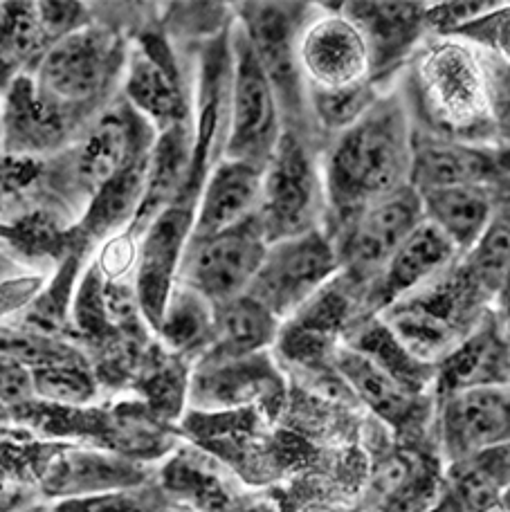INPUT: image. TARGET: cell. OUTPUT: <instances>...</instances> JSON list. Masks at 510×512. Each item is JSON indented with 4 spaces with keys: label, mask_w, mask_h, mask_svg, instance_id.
Segmentation results:
<instances>
[{
    "label": "cell",
    "mask_w": 510,
    "mask_h": 512,
    "mask_svg": "<svg viewBox=\"0 0 510 512\" xmlns=\"http://www.w3.org/2000/svg\"><path fill=\"white\" fill-rule=\"evenodd\" d=\"M414 115L403 88L380 95L371 111L322 149L324 230L333 234L364 207L409 185Z\"/></svg>",
    "instance_id": "obj_1"
},
{
    "label": "cell",
    "mask_w": 510,
    "mask_h": 512,
    "mask_svg": "<svg viewBox=\"0 0 510 512\" xmlns=\"http://www.w3.org/2000/svg\"><path fill=\"white\" fill-rule=\"evenodd\" d=\"M414 124L450 140L490 144L497 133L493 54L457 34H430L407 63Z\"/></svg>",
    "instance_id": "obj_2"
},
{
    "label": "cell",
    "mask_w": 510,
    "mask_h": 512,
    "mask_svg": "<svg viewBox=\"0 0 510 512\" xmlns=\"http://www.w3.org/2000/svg\"><path fill=\"white\" fill-rule=\"evenodd\" d=\"M156 135L129 106H115L99 113L66 151L45 160L52 171H45L43 164V176L63 191L61 200L66 205H79L84 216L99 191L133 164L149 158Z\"/></svg>",
    "instance_id": "obj_3"
},
{
    "label": "cell",
    "mask_w": 510,
    "mask_h": 512,
    "mask_svg": "<svg viewBox=\"0 0 510 512\" xmlns=\"http://www.w3.org/2000/svg\"><path fill=\"white\" fill-rule=\"evenodd\" d=\"M126 52L115 30L90 21L45 50L27 72L36 93L90 124V111L104 102L106 90L124 75Z\"/></svg>",
    "instance_id": "obj_4"
},
{
    "label": "cell",
    "mask_w": 510,
    "mask_h": 512,
    "mask_svg": "<svg viewBox=\"0 0 510 512\" xmlns=\"http://www.w3.org/2000/svg\"><path fill=\"white\" fill-rule=\"evenodd\" d=\"M326 205L322 149L317 142L286 128L263 169V191L257 223L268 245L324 230Z\"/></svg>",
    "instance_id": "obj_5"
},
{
    "label": "cell",
    "mask_w": 510,
    "mask_h": 512,
    "mask_svg": "<svg viewBox=\"0 0 510 512\" xmlns=\"http://www.w3.org/2000/svg\"><path fill=\"white\" fill-rule=\"evenodd\" d=\"M286 131L279 97L266 70L254 54L248 36L234 21L230 25V86L221 158L266 169Z\"/></svg>",
    "instance_id": "obj_6"
},
{
    "label": "cell",
    "mask_w": 510,
    "mask_h": 512,
    "mask_svg": "<svg viewBox=\"0 0 510 512\" xmlns=\"http://www.w3.org/2000/svg\"><path fill=\"white\" fill-rule=\"evenodd\" d=\"M234 21L248 36L254 54L279 97L286 128L315 140L308 117L306 84L297 61V39L315 5L304 3H241ZM317 142V140H315Z\"/></svg>",
    "instance_id": "obj_7"
},
{
    "label": "cell",
    "mask_w": 510,
    "mask_h": 512,
    "mask_svg": "<svg viewBox=\"0 0 510 512\" xmlns=\"http://www.w3.org/2000/svg\"><path fill=\"white\" fill-rule=\"evenodd\" d=\"M338 274L340 259L333 239L326 230H313L270 243L245 295L286 324Z\"/></svg>",
    "instance_id": "obj_8"
},
{
    "label": "cell",
    "mask_w": 510,
    "mask_h": 512,
    "mask_svg": "<svg viewBox=\"0 0 510 512\" xmlns=\"http://www.w3.org/2000/svg\"><path fill=\"white\" fill-rule=\"evenodd\" d=\"M421 221V196L412 185L364 207L329 234L338 250L342 277L364 295Z\"/></svg>",
    "instance_id": "obj_9"
},
{
    "label": "cell",
    "mask_w": 510,
    "mask_h": 512,
    "mask_svg": "<svg viewBox=\"0 0 510 512\" xmlns=\"http://www.w3.org/2000/svg\"><path fill=\"white\" fill-rule=\"evenodd\" d=\"M266 250L257 218L230 232L189 239L176 283L198 292L214 308L225 306L250 290Z\"/></svg>",
    "instance_id": "obj_10"
},
{
    "label": "cell",
    "mask_w": 510,
    "mask_h": 512,
    "mask_svg": "<svg viewBox=\"0 0 510 512\" xmlns=\"http://www.w3.org/2000/svg\"><path fill=\"white\" fill-rule=\"evenodd\" d=\"M124 104L156 133L194 122L180 63L158 30H144L129 45L122 75Z\"/></svg>",
    "instance_id": "obj_11"
},
{
    "label": "cell",
    "mask_w": 510,
    "mask_h": 512,
    "mask_svg": "<svg viewBox=\"0 0 510 512\" xmlns=\"http://www.w3.org/2000/svg\"><path fill=\"white\" fill-rule=\"evenodd\" d=\"M306 88L342 90L371 81V52L362 27L340 5H315L297 39Z\"/></svg>",
    "instance_id": "obj_12"
},
{
    "label": "cell",
    "mask_w": 510,
    "mask_h": 512,
    "mask_svg": "<svg viewBox=\"0 0 510 512\" xmlns=\"http://www.w3.org/2000/svg\"><path fill=\"white\" fill-rule=\"evenodd\" d=\"M434 434L439 454L450 465L510 445V384L461 389L436 398Z\"/></svg>",
    "instance_id": "obj_13"
},
{
    "label": "cell",
    "mask_w": 510,
    "mask_h": 512,
    "mask_svg": "<svg viewBox=\"0 0 510 512\" xmlns=\"http://www.w3.org/2000/svg\"><path fill=\"white\" fill-rule=\"evenodd\" d=\"M194 209L196 200L178 198L176 203L162 209L140 236L135 297L151 333H156L167 301L176 288L182 254L191 239Z\"/></svg>",
    "instance_id": "obj_14"
},
{
    "label": "cell",
    "mask_w": 510,
    "mask_h": 512,
    "mask_svg": "<svg viewBox=\"0 0 510 512\" xmlns=\"http://www.w3.org/2000/svg\"><path fill=\"white\" fill-rule=\"evenodd\" d=\"M86 122L36 93L30 75H18L0 95L3 153L50 160L86 131Z\"/></svg>",
    "instance_id": "obj_15"
},
{
    "label": "cell",
    "mask_w": 510,
    "mask_h": 512,
    "mask_svg": "<svg viewBox=\"0 0 510 512\" xmlns=\"http://www.w3.org/2000/svg\"><path fill=\"white\" fill-rule=\"evenodd\" d=\"M151 479L149 465L133 456L93 447L57 445L43 465L39 490L45 497L68 501L140 488L151 483Z\"/></svg>",
    "instance_id": "obj_16"
},
{
    "label": "cell",
    "mask_w": 510,
    "mask_h": 512,
    "mask_svg": "<svg viewBox=\"0 0 510 512\" xmlns=\"http://www.w3.org/2000/svg\"><path fill=\"white\" fill-rule=\"evenodd\" d=\"M333 369L338 371L358 405L367 407L403 441L425 432L430 423L434 425L436 398L416 396L360 351L340 344L333 355Z\"/></svg>",
    "instance_id": "obj_17"
},
{
    "label": "cell",
    "mask_w": 510,
    "mask_h": 512,
    "mask_svg": "<svg viewBox=\"0 0 510 512\" xmlns=\"http://www.w3.org/2000/svg\"><path fill=\"white\" fill-rule=\"evenodd\" d=\"M409 185L418 194L450 187H488L504 191L502 158L493 144L450 140L414 124Z\"/></svg>",
    "instance_id": "obj_18"
},
{
    "label": "cell",
    "mask_w": 510,
    "mask_h": 512,
    "mask_svg": "<svg viewBox=\"0 0 510 512\" xmlns=\"http://www.w3.org/2000/svg\"><path fill=\"white\" fill-rule=\"evenodd\" d=\"M284 380L268 353L239 360H198L191 367L187 402L194 411H239L257 402H277ZM279 405V402H277Z\"/></svg>",
    "instance_id": "obj_19"
},
{
    "label": "cell",
    "mask_w": 510,
    "mask_h": 512,
    "mask_svg": "<svg viewBox=\"0 0 510 512\" xmlns=\"http://www.w3.org/2000/svg\"><path fill=\"white\" fill-rule=\"evenodd\" d=\"M461 259L448 236L425 218L382 268L380 277L364 292V313L378 315L414 292L423 290Z\"/></svg>",
    "instance_id": "obj_20"
},
{
    "label": "cell",
    "mask_w": 510,
    "mask_h": 512,
    "mask_svg": "<svg viewBox=\"0 0 510 512\" xmlns=\"http://www.w3.org/2000/svg\"><path fill=\"white\" fill-rule=\"evenodd\" d=\"M430 3H342L367 36L371 52V81L387 90L394 72L403 70L430 32H427Z\"/></svg>",
    "instance_id": "obj_21"
},
{
    "label": "cell",
    "mask_w": 510,
    "mask_h": 512,
    "mask_svg": "<svg viewBox=\"0 0 510 512\" xmlns=\"http://www.w3.org/2000/svg\"><path fill=\"white\" fill-rule=\"evenodd\" d=\"M263 191V169L221 158L203 180L196 198L191 239H207L257 218Z\"/></svg>",
    "instance_id": "obj_22"
},
{
    "label": "cell",
    "mask_w": 510,
    "mask_h": 512,
    "mask_svg": "<svg viewBox=\"0 0 510 512\" xmlns=\"http://www.w3.org/2000/svg\"><path fill=\"white\" fill-rule=\"evenodd\" d=\"M495 384H510V337L490 308L466 340L436 367L434 396Z\"/></svg>",
    "instance_id": "obj_23"
},
{
    "label": "cell",
    "mask_w": 510,
    "mask_h": 512,
    "mask_svg": "<svg viewBox=\"0 0 510 512\" xmlns=\"http://www.w3.org/2000/svg\"><path fill=\"white\" fill-rule=\"evenodd\" d=\"M418 196H421L425 221L448 236L450 243L463 256L484 234L499 200L508 196V191L488 187H450L423 191Z\"/></svg>",
    "instance_id": "obj_24"
},
{
    "label": "cell",
    "mask_w": 510,
    "mask_h": 512,
    "mask_svg": "<svg viewBox=\"0 0 510 512\" xmlns=\"http://www.w3.org/2000/svg\"><path fill=\"white\" fill-rule=\"evenodd\" d=\"M434 495V479L421 454L389 450L369 472L364 512H423Z\"/></svg>",
    "instance_id": "obj_25"
},
{
    "label": "cell",
    "mask_w": 510,
    "mask_h": 512,
    "mask_svg": "<svg viewBox=\"0 0 510 512\" xmlns=\"http://www.w3.org/2000/svg\"><path fill=\"white\" fill-rule=\"evenodd\" d=\"M279 331V319L250 295H243L214 308L212 344L200 360H239L268 353L277 344Z\"/></svg>",
    "instance_id": "obj_26"
},
{
    "label": "cell",
    "mask_w": 510,
    "mask_h": 512,
    "mask_svg": "<svg viewBox=\"0 0 510 512\" xmlns=\"http://www.w3.org/2000/svg\"><path fill=\"white\" fill-rule=\"evenodd\" d=\"M214 306L198 292L176 283L156 328L162 349L187 362H196L212 344Z\"/></svg>",
    "instance_id": "obj_27"
},
{
    "label": "cell",
    "mask_w": 510,
    "mask_h": 512,
    "mask_svg": "<svg viewBox=\"0 0 510 512\" xmlns=\"http://www.w3.org/2000/svg\"><path fill=\"white\" fill-rule=\"evenodd\" d=\"M48 48L36 3H0V95Z\"/></svg>",
    "instance_id": "obj_28"
},
{
    "label": "cell",
    "mask_w": 510,
    "mask_h": 512,
    "mask_svg": "<svg viewBox=\"0 0 510 512\" xmlns=\"http://www.w3.org/2000/svg\"><path fill=\"white\" fill-rule=\"evenodd\" d=\"M459 263L472 286L493 304L510 281V194L499 200L484 234Z\"/></svg>",
    "instance_id": "obj_29"
},
{
    "label": "cell",
    "mask_w": 510,
    "mask_h": 512,
    "mask_svg": "<svg viewBox=\"0 0 510 512\" xmlns=\"http://www.w3.org/2000/svg\"><path fill=\"white\" fill-rule=\"evenodd\" d=\"M382 93L385 88L376 86L373 81L342 90L306 88L308 117H311L315 137H326L329 142L335 135L344 133L371 111Z\"/></svg>",
    "instance_id": "obj_30"
},
{
    "label": "cell",
    "mask_w": 510,
    "mask_h": 512,
    "mask_svg": "<svg viewBox=\"0 0 510 512\" xmlns=\"http://www.w3.org/2000/svg\"><path fill=\"white\" fill-rule=\"evenodd\" d=\"M36 398L57 407H84L97 398L99 380L86 358L32 371Z\"/></svg>",
    "instance_id": "obj_31"
},
{
    "label": "cell",
    "mask_w": 510,
    "mask_h": 512,
    "mask_svg": "<svg viewBox=\"0 0 510 512\" xmlns=\"http://www.w3.org/2000/svg\"><path fill=\"white\" fill-rule=\"evenodd\" d=\"M176 504L162 490L160 483H147V486L117 490L108 495L88 497V499H68L54 508V512H167Z\"/></svg>",
    "instance_id": "obj_32"
},
{
    "label": "cell",
    "mask_w": 510,
    "mask_h": 512,
    "mask_svg": "<svg viewBox=\"0 0 510 512\" xmlns=\"http://www.w3.org/2000/svg\"><path fill=\"white\" fill-rule=\"evenodd\" d=\"M21 456L23 447L0 427V512H21L41 492L39 481L27 474Z\"/></svg>",
    "instance_id": "obj_33"
},
{
    "label": "cell",
    "mask_w": 510,
    "mask_h": 512,
    "mask_svg": "<svg viewBox=\"0 0 510 512\" xmlns=\"http://www.w3.org/2000/svg\"><path fill=\"white\" fill-rule=\"evenodd\" d=\"M504 3H486V0H479V3H430L427 5V32L430 34H457L463 27L481 21V18L490 16L497 12Z\"/></svg>",
    "instance_id": "obj_34"
},
{
    "label": "cell",
    "mask_w": 510,
    "mask_h": 512,
    "mask_svg": "<svg viewBox=\"0 0 510 512\" xmlns=\"http://www.w3.org/2000/svg\"><path fill=\"white\" fill-rule=\"evenodd\" d=\"M36 400L32 369L23 364L0 358V405L12 409H23Z\"/></svg>",
    "instance_id": "obj_35"
},
{
    "label": "cell",
    "mask_w": 510,
    "mask_h": 512,
    "mask_svg": "<svg viewBox=\"0 0 510 512\" xmlns=\"http://www.w3.org/2000/svg\"><path fill=\"white\" fill-rule=\"evenodd\" d=\"M30 274H34V268H30V265L18 259L7 245L0 243V286H7V283L18 281L23 277H30Z\"/></svg>",
    "instance_id": "obj_36"
},
{
    "label": "cell",
    "mask_w": 510,
    "mask_h": 512,
    "mask_svg": "<svg viewBox=\"0 0 510 512\" xmlns=\"http://www.w3.org/2000/svg\"><path fill=\"white\" fill-rule=\"evenodd\" d=\"M493 315L502 326V331L510 337V281L502 288V292L493 301Z\"/></svg>",
    "instance_id": "obj_37"
},
{
    "label": "cell",
    "mask_w": 510,
    "mask_h": 512,
    "mask_svg": "<svg viewBox=\"0 0 510 512\" xmlns=\"http://www.w3.org/2000/svg\"><path fill=\"white\" fill-rule=\"evenodd\" d=\"M7 420H9V409L0 405V427H3V425L7 423Z\"/></svg>",
    "instance_id": "obj_38"
},
{
    "label": "cell",
    "mask_w": 510,
    "mask_h": 512,
    "mask_svg": "<svg viewBox=\"0 0 510 512\" xmlns=\"http://www.w3.org/2000/svg\"><path fill=\"white\" fill-rule=\"evenodd\" d=\"M167 512H191V510H187V508H176V506H173V508H169Z\"/></svg>",
    "instance_id": "obj_39"
},
{
    "label": "cell",
    "mask_w": 510,
    "mask_h": 512,
    "mask_svg": "<svg viewBox=\"0 0 510 512\" xmlns=\"http://www.w3.org/2000/svg\"><path fill=\"white\" fill-rule=\"evenodd\" d=\"M0 155H3V131H0Z\"/></svg>",
    "instance_id": "obj_40"
}]
</instances>
